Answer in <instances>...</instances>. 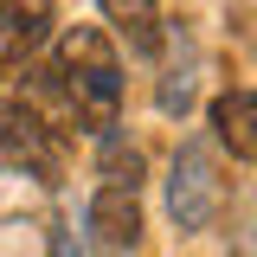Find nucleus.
I'll return each instance as SVG.
<instances>
[{
    "mask_svg": "<svg viewBox=\"0 0 257 257\" xmlns=\"http://www.w3.org/2000/svg\"><path fill=\"white\" fill-rule=\"evenodd\" d=\"M212 142L238 161H257V90H219L212 96Z\"/></svg>",
    "mask_w": 257,
    "mask_h": 257,
    "instance_id": "423d86ee",
    "label": "nucleus"
},
{
    "mask_svg": "<svg viewBox=\"0 0 257 257\" xmlns=\"http://www.w3.org/2000/svg\"><path fill=\"white\" fill-rule=\"evenodd\" d=\"M52 39V0H0V77H13Z\"/></svg>",
    "mask_w": 257,
    "mask_h": 257,
    "instance_id": "39448f33",
    "label": "nucleus"
},
{
    "mask_svg": "<svg viewBox=\"0 0 257 257\" xmlns=\"http://www.w3.org/2000/svg\"><path fill=\"white\" fill-rule=\"evenodd\" d=\"M0 167L26 174V180H58L64 174V128H52L32 103H0Z\"/></svg>",
    "mask_w": 257,
    "mask_h": 257,
    "instance_id": "7ed1b4c3",
    "label": "nucleus"
},
{
    "mask_svg": "<svg viewBox=\"0 0 257 257\" xmlns=\"http://www.w3.org/2000/svg\"><path fill=\"white\" fill-rule=\"evenodd\" d=\"M155 96H161V109H167V116H187V109H193V64H180V71H167Z\"/></svg>",
    "mask_w": 257,
    "mask_h": 257,
    "instance_id": "1a4fd4ad",
    "label": "nucleus"
},
{
    "mask_svg": "<svg viewBox=\"0 0 257 257\" xmlns=\"http://www.w3.org/2000/svg\"><path fill=\"white\" fill-rule=\"evenodd\" d=\"M52 77L64 90V116L84 135H109L122 116V58L103 26H64L52 45Z\"/></svg>",
    "mask_w": 257,
    "mask_h": 257,
    "instance_id": "f257e3e1",
    "label": "nucleus"
},
{
    "mask_svg": "<svg viewBox=\"0 0 257 257\" xmlns=\"http://www.w3.org/2000/svg\"><path fill=\"white\" fill-rule=\"evenodd\" d=\"M52 257H90V238H84L71 219H58L52 225Z\"/></svg>",
    "mask_w": 257,
    "mask_h": 257,
    "instance_id": "9d476101",
    "label": "nucleus"
},
{
    "mask_svg": "<svg viewBox=\"0 0 257 257\" xmlns=\"http://www.w3.org/2000/svg\"><path fill=\"white\" fill-rule=\"evenodd\" d=\"M225 206V174H219V148L206 135L180 142V155L167 167V219L180 231H206Z\"/></svg>",
    "mask_w": 257,
    "mask_h": 257,
    "instance_id": "f03ea898",
    "label": "nucleus"
},
{
    "mask_svg": "<svg viewBox=\"0 0 257 257\" xmlns=\"http://www.w3.org/2000/svg\"><path fill=\"white\" fill-rule=\"evenodd\" d=\"M96 142H103V187H142V148L122 142L116 128L96 135Z\"/></svg>",
    "mask_w": 257,
    "mask_h": 257,
    "instance_id": "6e6552de",
    "label": "nucleus"
},
{
    "mask_svg": "<svg viewBox=\"0 0 257 257\" xmlns=\"http://www.w3.org/2000/svg\"><path fill=\"white\" fill-rule=\"evenodd\" d=\"M84 238L96 251H135L142 244V199L135 187H96L84 212Z\"/></svg>",
    "mask_w": 257,
    "mask_h": 257,
    "instance_id": "20e7f679",
    "label": "nucleus"
},
{
    "mask_svg": "<svg viewBox=\"0 0 257 257\" xmlns=\"http://www.w3.org/2000/svg\"><path fill=\"white\" fill-rule=\"evenodd\" d=\"M109 13V26L128 39L135 58H161L167 52V26H161V0H96Z\"/></svg>",
    "mask_w": 257,
    "mask_h": 257,
    "instance_id": "0eeeda50",
    "label": "nucleus"
}]
</instances>
